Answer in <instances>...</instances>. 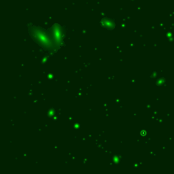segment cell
<instances>
[{"label": "cell", "instance_id": "cell-1", "mask_svg": "<svg viewBox=\"0 0 174 174\" xmlns=\"http://www.w3.org/2000/svg\"><path fill=\"white\" fill-rule=\"evenodd\" d=\"M30 30L32 37L40 46L49 48L52 47L54 48L57 46L53 40L52 35L49 34L44 29L32 27Z\"/></svg>", "mask_w": 174, "mask_h": 174}, {"label": "cell", "instance_id": "cell-2", "mask_svg": "<svg viewBox=\"0 0 174 174\" xmlns=\"http://www.w3.org/2000/svg\"><path fill=\"white\" fill-rule=\"evenodd\" d=\"M53 40L55 42V44L57 46V44L59 42H60L61 40L62 33L61 29H60L59 27L57 26V25H56L54 27L53 30Z\"/></svg>", "mask_w": 174, "mask_h": 174}]
</instances>
